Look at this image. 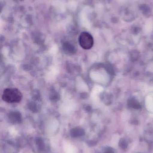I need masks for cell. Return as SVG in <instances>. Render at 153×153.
Segmentation results:
<instances>
[{"label":"cell","mask_w":153,"mask_h":153,"mask_svg":"<svg viewBox=\"0 0 153 153\" xmlns=\"http://www.w3.org/2000/svg\"><path fill=\"white\" fill-rule=\"evenodd\" d=\"M22 93L17 88H7L3 93L2 99L8 103H17L22 99Z\"/></svg>","instance_id":"cell-1"},{"label":"cell","mask_w":153,"mask_h":153,"mask_svg":"<svg viewBox=\"0 0 153 153\" xmlns=\"http://www.w3.org/2000/svg\"><path fill=\"white\" fill-rule=\"evenodd\" d=\"M80 46L84 49H90L93 46L94 44L93 37L87 32H83L79 37Z\"/></svg>","instance_id":"cell-2"},{"label":"cell","mask_w":153,"mask_h":153,"mask_svg":"<svg viewBox=\"0 0 153 153\" xmlns=\"http://www.w3.org/2000/svg\"><path fill=\"white\" fill-rule=\"evenodd\" d=\"M64 53L67 55H73L76 52V48L75 46L69 42H65L63 45Z\"/></svg>","instance_id":"cell-3"},{"label":"cell","mask_w":153,"mask_h":153,"mask_svg":"<svg viewBox=\"0 0 153 153\" xmlns=\"http://www.w3.org/2000/svg\"><path fill=\"white\" fill-rule=\"evenodd\" d=\"M65 152L66 153H77L76 148L70 143L65 144L64 146Z\"/></svg>","instance_id":"cell-4"},{"label":"cell","mask_w":153,"mask_h":153,"mask_svg":"<svg viewBox=\"0 0 153 153\" xmlns=\"http://www.w3.org/2000/svg\"><path fill=\"white\" fill-rule=\"evenodd\" d=\"M59 98V94L55 92H53L50 95V99L53 101H55L58 100Z\"/></svg>","instance_id":"cell-5"},{"label":"cell","mask_w":153,"mask_h":153,"mask_svg":"<svg viewBox=\"0 0 153 153\" xmlns=\"http://www.w3.org/2000/svg\"><path fill=\"white\" fill-rule=\"evenodd\" d=\"M28 107H29L30 109H37L38 108V107H40L39 105H38L37 103H35V102H30L29 104Z\"/></svg>","instance_id":"cell-6"},{"label":"cell","mask_w":153,"mask_h":153,"mask_svg":"<svg viewBox=\"0 0 153 153\" xmlns=\"http://www.w3.org/2000/svg\"><path fill=\"white\" fill-rule=\"evenodd\" d=\"M120 146L123 148H125L127 147V143L124 140H121L120 142Z\"/></svg>","instance_id":"cell-7"}]
</instances>
